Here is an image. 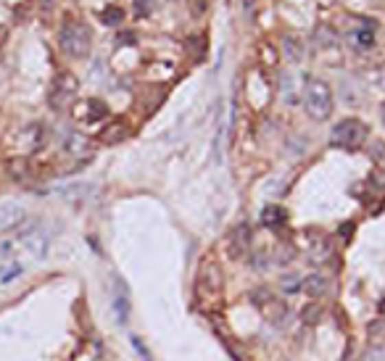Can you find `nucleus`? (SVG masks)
Masks as SVG:
<instances>
[{"mask_svg":"<svg viewBox=\"0 0 385 361\" xmlns=\"http://www.w3.org/2000/svg\"><path fill=\"white\" fill-rule=\"evenodd\" d=\"M264 316H267V322L272 327H285L290 322V309H288V303H283L280 298H267Z\"/></svg>","mask_w":385,"mask_h":361,"instance_id":"0eeeda50","label":"nucleus"},{"mask_svg":"<svg viewBox=\"0 0 385 361\" xmlns=\"http://www.w3.org/2000/svg\"><path fill=\"white\" fill-rule=\"evenodd\" d=\"M303 292L312 295V298H322V295L330 292V279H327L325 275H319V272L303 277Z\"/></svg>","mask_w":385,"mask_h":361,"instance_id":"9b49d317","label":"nucleus"},{"mask_svg":"<svg viewBox=\"0 0 385 361\" xmlns=\"http://www.w3.org/2000/svg\"><path fill=\"white\" fill-rule=\"evenodd\" d=\"M121 16H124V14H121V11H119V8H114V5H111V8H108V14H103V24H108V27H114V24H119V21H121Z\"/></svg>","mask_w":385,"mask_h":361,"instance_id":"6ab92c4d","label":"nucleus"},{"mask_svg":"<svg viewBox=\"0 0 385 361\" xmlns=\"http://www.w3.org/2000/svg\"><path fill=\"white\" fill-rule=\"evenodd\" d=\"M280 290H283L285 295H299V292H303V277L293 275V272L283 275L280 277Z\"/></svg>","mask_w":385,"mask_h":361,"instance_id":"ddd939ff","label":"nucleus"},{"mask_svg":"<svg viewBox=\"0 0 385 361\" xmlns=\"http://www.w3.org/2000/svg\"><path fill=\"white\" fill-rule=\"evenodd\" d=\"M233 242H235V248L240 245V251H246V248H248V242H251V232H248V227H246V224H240V227L235 229Z\"/></svg>","mask_w":385,"mask_h":361,"instance_id":"f3484780","label":"nucleus"},{"mask_svg":"<svg viewBox=\"0 0 385 361\" xmlns=\"http://www.w3.org/2000/svg\"><path fill=\"white\" fill-rule=\"evenodd\" d=\"M101 138H103V142H119L121 138H127V127H124V124L119 121L117 127H108V129L103 132Z\"/></svg>","mask_w":385,"mask_h":361,"instance_id":"dca6fc26","label":"nucleus"},{"mask_svg":"<svg viewBox=\"0 0 385 361\" xmlns=\"http://www.w3.org/2000/svg\"><path fill=\"white\" fill-rule=\"evenodd\" d=\"M285 208L283 206H267L264 211H261V224L264 227H280V224L285 222Z\"/></svg>","mask_w":385,"mask_h":361,"instance_id":"4468645a","label":"nucleus"},{"mask_svg":"<svg viewBox=\"0 0 385 361\" xmlns=\"http://www.w3.org/2000/svg\"><path fill=\"white\" fill-rule=\"evenodd\" d=\"M130 343H132V348L135 351H137V353H140V359L143 361H151V351H148V345L143 343V338H140V335H130Z\"/></svg>","mask_w":385,"mask_h":361,"instance_id":"a211bd4d","label":"nucleus"},{"mask_svg":"<svg viewBox=\"0 0 385 361\" xmlns=\"http://www.w3.org/2000/svg\"><path fill=\"white\" fill-rule=\"evenodd\" d=\"M61 145H64V151L71 155H87L90 153V140L84 138L82 132H74V129H69L64 140H61Z\"/></svg>","mask_w":385,"mask_h":361,"instance_id":"9d476101","label":"nucleus"},{"mask_svg":"<svg viewBox=\"0 0 385 361\" xmlns=\"http://www.w3.org/2000/svg\"><path fill=\"white\" fill-rule=\"evenodd\" d=\"M367 124L359 119H343L338 121L330 132V142L338 148H346V151H356L362 148V142L367 140Z\"/></svg>","mask_w":385,"mask_h":361,"instance_id":"7ed1b4c3","label":"nucleus"},{"mask_svg":"<svg viewBox=\"0 0 385 361\" xmlns=\"http://www.w3.org/2000/svg\"><path fill=\"white\" fill-rule=\"evenodd\" d=\"M19 222H24V208H21V203H16V201L3 203L0 206V232L16 227Z\"/></svg>","mask_w":385,"mask_h":361,"instance_id":"6e6552de","label":"nucleus"},{"mask_svg":"<svg viewBox=\"0 0 385 361\" xmlns=\"http://www.w3.org/2000/svg\"><path fill=\"white\" fill-rule=\"evenodd\" d=\"M114 301H111V306H114V314H117V322L119 325H127V319H130V288H127V282L121 279L119 275H114Z\"/></svg>","mask_w":385,"mask_h":361,"instance_id":"423d86ee","label":"nucleus"},{"mask_svg":"<svg viewBox=\"0 0 385 361\" xmlns=\"http://www.w3.org/2000/svg\"><path fill=\"white\" fill-rule=\"evenodd\" d=\"M16 242H21L37 261L48 258V253H51V235H48V229H45L43 224L34 222V219L32 222H27L21 229H19Z\"/></svg>","mask_w":385,"mask_h":361,"instance_id":"20e7f679","label":"nucleus"},{"mask_svg":"<svg viewBox=\"0 0 385 361\" xmlns=\"http://www.w3.org/2000/svg\"><path fill=\"white\" fill-rule=\"evenodd\" d=\"M303 103H306V111L312 119H327L333 114V90L325 79H306V87H303Z\"/></svg>","mask_w":385,"mask_h":361,"instance_id":"f257e3e1","label":"nucleus"},{"mask_svg":"<svg viewBox=\"0 0 385 361\" xmlns=\"http://www.w3.org/2000/svg\"><path fill=\"white\" fill-rule=\"evenodd\" d=\"M74 95H77V79H74L71 74H61V77L53 82L51 92H48V103H51V108H56V111H64L67 105H71Z\"/></svg>","mask_w":385,"mask_h":361,"instance_id":"39448f33","label":"nucleus"},{"mask_svg":"<svg viewBox=\"0 0 385 361\" xmlns=\"http://www.w3.org/2000/svg\"><path fill=\"white\" fill-rule=\"evenodd\" d=\"M58 192H61V198L69 201V203H82V201H87L95 192V185H90V182H74V185H64Z\"/></svg>","mask_w":385,"mask_h":361,"instance_id":"1a4fd4ad","label":"nucleus"},{"mask_svg":"<svg viewBox=\"0 0 385 361\" xmlns=\"http://www.w3.org/2000/svg\"><path fill=\"white\" fill-rule=\"evenodd\" d=\"M84 111L87 114H77V116L82 121H87V124H98V121H103L108 116V108H106L103 101H84Z\"/></svg>","mask_w":385,"mask_h":361,"instance_id":"f8f14e48","label":"nucleus"},{"mask_svg":"<svg viewBox=\"0 0 385 361\" xmlns=\"http://www.w3.org/2000/svg\"><path fill=\"white\" fill-rule=\"evenodd\" d=\"M359 42H362V45H372V35H364V32H362V35H359Z\"/></svg>","mask_w":385,"mask_h":361,"instance_id":"aec40b11","label":"nucleus"},{"mask_svg":"<svg viewBox=\"0 0 385 361\" xmlns=\"http://www.w3.org/2000/svg\"><path fill=\"white\" fill-rule=\"evenodd\" d=\"M24 275V266L19 261H11V264H3L0 266V285H11L14 279Z\"/></svg>","mask_w":385,"mask_h":361,"instance_id":"2eb2a0df","label":"nucleus"},{"mask_svg":"<svg viewBox=\"0 0 385 361\" xmlns=\"http://www.w3.org/2000/svg\"><path fill=\"white\" fill-rule=\"evenodd\" d=\"M58 42H61V51L67 53L69 58H84L90 53V45H93V35L80 21H67Z\"/></svg>","mask_w":385,"mask_h":361,"instance_id":"f03ea898","label":"nucleus"}]
</instances>
